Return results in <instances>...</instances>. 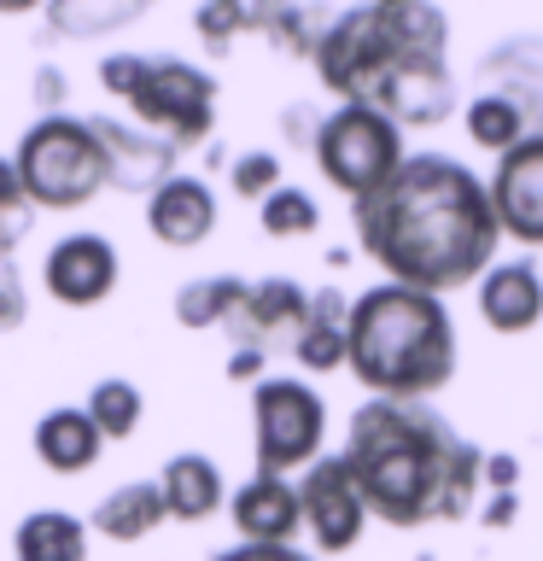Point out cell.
<instances>
[{
  "mask_svg": "<svg viewBox=\"0 0 543 561\" xmlns=\"http://www.w3.org/2000/svg\"><path fill=\"white\" fill-rule=\"evenodd\" d=\"M480 310L497 333H525L543 316V270H532V263H497V270H485Z\"/></svg>",
  "mask_w": 543,
  "mask_h": 561,
  "instance_id": "cell-17",
  "label": "cell"
},
{
  "mask_svg": "<svg viewBox=\"0 0 543 561\" xmlns=\"http://www.w3.org/2000/svg\"><path fill=\"white\" fill-rule=\"evenodd\" d=\"M88 129H94L100 140V152H105V164H112V187L123 193H158L175 175V147L164 135H152V129H129V123H117V117H82Z\"/></svg>",
  "mask_w": 543,
  "mask_h": 561,
  "instance_id": "cell-14",
  "label": "cell"
},
{
  "mask_svg": "<svg viewBox=\"0 0 543 561\" xmlns=\"http://www.w3.org/2000/svg\"><path fill=\"white\" fill-rule=\"evenodd\" d=\"M217 561H310V556H298L292 543H234Z\"/></svg>",
  "mask_w": 543,
  "mask_h": 561,
  "instance_id": "cell-34",
  "label": "cell"
},
{
  "mask_svg": "<svg viewBox=\"0 0 543 561\" xmlns=\"http://www.w3.org/2000/svg\"><path fill=\"white\" fill-rule=\"evenodd\" d=\"M164 520H170V508H164L158 480H123L117 491H105V497L94 503V515H88V526H94L100 538H112V543H135V538L158 533Z\"/></svg>",
  "mask_w": 543,
  "mask_h": 561,
  "instance_id": "cell-18",
  "label": "cell"
},
{
  "mask_svg": "<svg viewBox=\"0 0 543 561\" xmlns=\"http://www.w3.org/2000/svg\"><path fill=\"white\" fill-rule=\"evenodd\" d=\"M100 450H105V438L88 421V410H47L35 421V456L53 473H88L100 462Z\"/></svg>",
  "mask_w": 543,
  "mask_h": 561,
  "instance_id": "cell-19",
  "label": "cell"
},
{
  "mask_svg": "<svg viewBox=\"0 0 543 561\" xmlns=\"http://www.w3.org/2000/svg\"><path fill=\"white\" fill-rule=\"evenodd\" d=\"M298 515H304L322 556H345L350 543L362 538L368 503H362V491H357V480H350V468L339 456H315L304 468V480H298Z\"/></svg>",
  "mask_w": 543,
  "mask_h": 561,
  "instance_id": "cell-9",
  "label": "cell"
},
{
  "mask_svg": "<svg viewBox=\"0 0 543 561\" xmlns=\"http://www.w3.org/2000/svg\"><path fill=\"white\" fill-rule=\"evenodd\" d=\"M257 217H263V234H275V240H298V234H315V228H322V210H315V199L304 187H275L269 199L257 205Z\"/></svg>",
  "mask_w": 543,
  "mask_h": 561,
  "instance_id": "cell-27",
  "label": "cell"
},
{
  "mask_svg": "<svg viewBox=\"0 0 543 561\" xmlns=\"http://www.w3.org/2000/svg\"><path fill=\"white\" fill-rule=\"evenodd\" d=\"M345 322H350V298L339 287H315L304 333L292 340V357L304 363L310 375H333V368L345 363Z\"/></svg>",
  "mask_w": 543,
  "mask_h": 561,
  "instance_id": "cell-21",
  "label": "cell"
},
{
  "mask_svg": "<svg viewBox=\"0 0 543 561\" xmlns=\"http://www.w3.org/2000/svg\"><path fill=\"white\" fill-rule=\"evenodd\" d=\"M18 561H88V526L65 508H35L12 533Z\"/></svg>",
  "mask_w": 543,
  "mask_h": 561,
  "instance_id": "cell-22",
  "label": "cell"
},
{
  "mask_svg": "<svg viewBox=\"0 0 543 561\" xmlns=\"http://www.w3.org/2000/svg\"><path fill=\"white\" fill-rule=\"evenodd\" d=\"M59 100H65V70L42 65L35 70V105H59Z\"/></svg>",
  "mask_w": 543,
  "mask_h": 561,
  "instance_id": "cell-37",
  "label": "cell"
},
{
  "mask_svg": "<svg viewBox=\"0 0 543 561\" xmlns=\"http://www.w3.org/2000/svg\"><path fill=\"white\" fill-rule=\"evenodd\" d=\"M480 480H490V485H497V491H515V480H520V462H515V456H485V468H480Z\"/></svg>",
  "mask_w": 543,
  "mask_h": 561,
  "instance_id": "cell-35",
  "label": "cell"
},
{
  "mask_svg": "<svg viewBox=\"0 0 543 561\" xmlns=\"http://www.w3.org/2000/svg\"><path fill=\"white\" fill-rule=\"evenodd\" d=\"M135 18H140L135 0H129V7H105V0H65V7L47 12V24L65 30V35H105V30L135 24Z\"/></svg>",
  "mask_w": 543,
  "mask_h": 561,
  "instance_id": "cell-28",
  "label": "cell"
},
{
  "mask_svg": "<svg viewBox=\"0 0 543 561\" xmlns=\"http://www.w3.org/2000/svg\"><path fill=\"white\" fill-rule=\"evenodd\" d=\"M357 245L409 293H455L490 270L502 228L485 182L444 152H409L385 187L350 205Z\"/></svg>",
  "mask_w": 543,
  "mask_h": 561,
  "instance_id": "cell-1",
  "label": "cell"
},
{
  "mask_svg": "<svg viewBox=\"0 0 543 561\" xmlns=\"http://www.w3.org/2000/svg\"><path fill=\"white\" fill-rule=\"evenodd\" d=\"M304 316H310V293L298 287V280L263 275V280L245 287V298L222 322V333L234 340V351H263V357H269V351H280V345L292 351V340L304 333Z\"/></svg>",
  "mask_w": 543,
  "mask_h": 561,
  "instance_id": "cell-10",
  "label": "cell"
},
{
  "mask_svg": "<svg viewBox=\"0 0 543 561\" xmlns=\"http://www.w3.org/2000/svg\"><path fill=\"white\" fill-rule=\"evenodd\" d=\"M304 515H298V485L257 473L234 491V533L240 543H292Z\"/></svg>",
  "mask_w": 543,
  "mask_h": 561,
  "instance_id": "cell-15",
  "label": "cell"
},
{
  "mask_svg": "<svg viewBox=\"0 0 543 561\" xmlns=\"http://www.w3.org/2000/svg\"><path fill=\"white\" fill-rule=\"evenodd\" d=\"M245 287H252V280H240V275L187 280V287L175 293V322L182 328H222L228 316H234V305L245 298Z\"/></svg>",
  "mask_w": 543,
  "mask_h": 561,
  "instance_id": "cell-23",
  "label": "cell"
},
{
  "mask_svg": "<svg viewBox=\"0 0 543 561\" xmlns=\"http://www.w3.org/2000/svg\"><path fill=\"white\" fill-rule=\"evenodd\" d=\"M88 421L100 427V438H129L140 427V392L129 380H100L94 392H88Z\"/></svg>",
  "mask_w": 543,
  "mask_h": 561,
  "instance_id": "cell-26",
  "label": "cell"
},
{
  "mask_svg": "<svg viewBox=\"0 0 543 561\" xmlns=\"http://www.w3.org/2000/svg\"><path fill=\"white\" fill-rule=\"evenodd\" d=\"M263 363H269V357H263V351H234V357H228V380H257L263 375Z\"/></svg>",
  "mask_w": 543,
  "mask_h": 561,
  "instance_id": "cell-38",
  "label": "cell"
},
{
  "mask_svg": "<svg viewBox=\"0 0 543 561\" xmlns=\"http://www.w3.org/2000/svg\"><path fill=\"white\" fill-rule=\"evenodd\" d=\"M158 491H164V508H170V520H210L217 515V503H222V473L210 456L199 450H182V456H170L164 473H158Z\"/></svg>",
  "mask_w": 543,
  "mask_h": 561,
  "instance_id": "cell-20",
  "label": "cell"
},
{
  "mask_svg": "<svg viewBox=\"0 0 543 561\" xmlns=\"http://www.w3.org/2000/svg\"><path fill=\"white\" fill-rule=\"evenodd\" d=\"M280 123H287V135L298 140V147H315V129H322V117H315L310 105H292V112L280 117Z\"/></svg>",
  "mask_w": 543,
  "mask_h": 561,
  "instance_id": "cell-36",
  "label": "cell"
},
{
  "mask_svg": "<svg viewBox=\"0 0 543 561\" xmlns=\"http://www.w3.org/2000/svg\"><path fill=\"white\" fill-rule=\"evenodd\" d=\"M339 462L357 480L368 515H380L385 526H427L473 515L485 456L427 403L368 398L350 415Z\"/></svg>",
  "mask_w": 543,
  "mask_h": 561,
  "instance_id": "cell-3",
  "label": "cell"
},
{
  "mask_svg": "<svg viewBox=\"0 0 543 561\" xmlns=\"http://www.w3.org/2000/svg\"><path fill=\"white\" fill-rule=\"evenodd\" d=\"M147 222L164 245H199L217 228V193L205 187V175H170L147 199Z\"/></svg>",
  "mask_w": 543,
  "mask_h": 561,
  "instance_id": "cell-16",
  "label": "cell"
},
{
  "mask_svg": "<svg viewBox=\"0 0 543 561\" xmlns=\"http://www.w3.org/2000/svg\"><path fill=\"white\" fill-rule=\"evenodd\" d=\"M193 30H199L205 42L222 53L234 30H257V7H240V0H217V7H199V12H193Z\"/></svg>",
  "mask_w": 543,
  "mask_h": 561,
  "instance_id": "cell-30",
  "label": "cell"
},
{
  "mask_svg": "<svg viewBox=\"0 0 543 561\" xmlns=\"http://www.w3.org/2000/svg\"><path fill=\"white\" fill-rule=\"evenodd\" d=\"M403 158H409L403 152V129L392 117L368 112V105H339L315 129V164L339 193H350V205L392 182Z\"/></svg>",
  "mask_w": 543,
  "mask_h": 561,
  "instance_id": "cell-6",
  "label": "cell"
},
{
  "mask_svg": "<svg viewBox=\"0 0 543 561\" xmlns=\"http://www.w3.org/2000/svg\"><path fill=\"white\" fill-rule=\"evenodd\" d=\"M129 112L140 117V129H164L175 152L199 147L217 129V77L187 59H147L129 94Z\"/></svg>",
  "mask_w": 543,
  "mask_h": 561,
  "instance_id": "cell-8",
  "label": "cell"
},
{
  "mask_svg": "<svg viewBox=\"0 0 543 561\" xmlns=\"http://www.w3.org/2000/svg\"><path fill=\"white\" fill-rule=\"evenodd\" d=\"M333 18L339 12H322V7H257V30H269V42L292 53V59H315Z\"/></svg>",
  "mask_w": 543,
  "mask_h": 561,
  "instance_id": "cell-24",
  "label": "cell"
},
{
  "mask_svg": "<svg viewBox=\"0 0 543 561\" xmlns=\"http://www.w3.org/2000/svg\"><path fill=\"white\" fill-rule=\"evenodd\" d=\"M252 427H257V473L287 480V468H304L322 456L327 438V403L304 380H257L252 392Z\"/></svg>",
  "mask_w": 543,
  "mask_h": 561,
  "instance_id": "cell-7",
  "label": "cell"
},
{
  "mask_svg": "<svg viewBox=\"0 0 543 561\" xmlns=\"http://www.w3.org/2000/svg\"><path fill=\"white\" fill-rule=\"evenodd\" d=\"M345 368L374 398L427 403L455 375V322L444 298L409 287H368L345 322Z\"/></svg>",
  "mask_w": 543,
  "mask_h": 561,
  "instance_id": "cell-4",
  "label": "cell"
},
{
  "mask_svg": "<svg viewBox=\"0 0 543 561\" xmlns=\"http://www.w3.org/2000/svg\"><path fill=\"white\" fill-rule=\"evenodd\" d=\"M473 94L515 105L525 135H543V35H515V42L490 47L473 70Z\"/></svg>",
  "mask_w": 543,
  "mask_h": 561,
  "instance_id": "cell-12",
  "label": "cell"
},
{
  "mask_svg": "<svg viewBox=\"0 0 543 561\" xmlns=\"http://www.w3.org/2000/svg\"><path fill=\"white\" fill-rule=\"evenodd\" d=\"M485 193L508 240L543 245V135H525L515 152H502Z\"/></svg>",
  "mask_w": 543,
  "mask_h": 561,
  "instance_id": "cell-11",
  "label": "cell"
},
{
  "mask_svg": "<svg viewBox=\"0 0 543 561\" xmlns=\"http://www.w3.org/2000/svg\"><path fill=\"white\" fill-rule=\"evenodd\" d=\"M467 135H473V147H485V152H515L520 140H525V123L515 117V105H502V100H490V94H473L467 100Z\"/></svg>",
  "mask_w": 543,
  "mask_h": 561,
  "instance_id": "cell-25",
  "label": "cell"
},
{
  "mask_svg": "<svg viewBox=\"0 0 543 561\" xmlns=\"http://www.w3.org/2000/svg\"><path fill=\"white\" fill-rule=\"evenodd\" d=\"M450 18L427 0H380L333 18L315 47V77L345 105L392 117L397 129H432L455 112Z\"/></svg>",
  "mask_w": 543,
  "mask_h": 561,
  "instance_id": "cell-2",
  "label": "cell"
},
{
  "mask_svg": "<svg viewBox=\"0 0 543 561\" xmlns=\"http://www.w3.org/2000/svg\"><path fill=\"white\" fill-rule=\"evenodd\" d=\"M30 199H24V182H18V164L0 152V217H24Z\"/></svg>",
  "mask_w": 543,
  "mask_h": 561,
  "instance_id": "cell-33",
  "label": "cell"
},
{
  "mask_svg": "<svg viewBox=\"0 0 543 561\" xmlns=\"http://www.w3.org/2000/svg\"><path fill=\"white\" fill-rule=\"evenodd\" d=\"M228 187L240 193V199H269V193L280 187V158L275 152H240L234 164H228Z\"/></svg>",
  "mask_w": 543,
  "mask_h": 561,
  "instance_id": "cell-29",
  "label": "cell"
},
{
  "mask_svg": "<svg viewBox=\"0 0 543 561\" xmlns=\"http://www.w3.org/2000/svg\"><path fill=\"white\" fill-rule=\"evenodd\" d=\"M42 280H47V293L70 310L100 305V298H112V287H117V245L105 234H88V228L82 234H65L42 257Z\"/></svg>",
  "mask_w": 543,
  "mask_h": 561,
  "instance_id": "cell-13",
  "label": "cell"
},
{
  "mask_svg": "<svg viewBox=\"0 0 543 561\" xmlns=\"http://www.w3.org/2000/svg\"><path fill=\"white\" fill-rule=\"evenodd\" d=\"M24 316H30V293H24V280H18V263L0 257V333L24 328Z\"/></svg>",
  "mask_w": 543,
  "mask_h": 561,
  "instance_id": "cell-32",
  "label": "cell"
},
{
  "mask_svg": "<svg viewBox=\"0 0 543 561\" xmlns=\"http://www.w3.org/2000/svg\"><path fill=\"white\" fill-rule=\"evenodd\" d=\"M18 182L35 210H77L88 205L100 187H112V164H105L94 129L82 117H35L30 135L18 140Z\"/></svg>",
  "mask_w": 543,
  "mask_h": 561,
  "instance_id": "cell-5",
  "label": "cell"
},
{
  "mask_svg": "<svg viewBox=\"0 0 543 561\" xmlns=\"http://www.w3.org/2000/svg\"><path fill=\"white\" fill-rule=\"evenodd\" d=\"M485 526H515V491H502V497H490V508L480 515Z\"/></svg>",
  "mask_w": 543,
  "mask_h": 561,
  "instance_id": "cell-39",
  "label": "cell"
},
{
  "mask_svg": "<svg viewBox=\"0 0 543 561\" xmlns=\"http://www.w3.org/2000/svg\"><path fill=\"white\" fill-rule=\"evenodd\" d=\"M140 70H147V53H105V59H100V88H105V94H117V100H129L135 82H140Z\"/></svg>",
  "mask_w": 543,
  "mask_h": 561,
  "instance_id": "cell-31",
  "label": "cell"
}]
</instances>
